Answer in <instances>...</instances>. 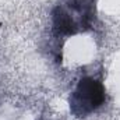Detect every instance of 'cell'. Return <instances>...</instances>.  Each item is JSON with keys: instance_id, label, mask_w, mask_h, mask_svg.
I'll list each match as a JSON object with an SVG mask.
<instances>
[{"instance_id": "cell-1", "label": "cell", "mask_w": 120, "mask_h": 120, "mask_svg": "<svg viewBox=\"0 0 120 120\" xmlns=\"http://www.w3.org/2000/svg\"><path fill=\"white\" fill-rule=\"evenodd\" d=\"M73 99H74L73 106L80 108L81 113H87L102 103V101H103L102 85L92 78H87V80L81 81L77 91L74 92Z\"/></svg>"}]
</instances>
